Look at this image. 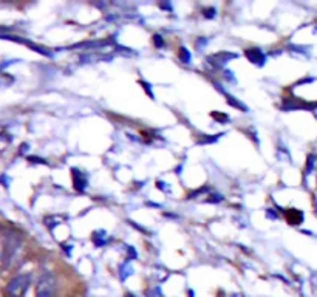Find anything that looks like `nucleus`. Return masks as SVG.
Segmentation results:
<instances>
[{
  "label": "nucleus",
  "instance_id": "obj_1",
  "mask_svg": "<svg viewBox=\"0 0 317 297\" xmlns=\"http://www.w3.org/2000/svg\"><path fill=\"white\" fill-rule=\"evenodd\" d=\"M56 278L51 274H45L41 277V280L36 288V297H55L56 294Z\"/></svg>",
  "mask_w": 317,
  "mask_h": 297
},
{
  "label": "nucleus",
  "instance_id": "obj_2",
  "mask_svg": "<svg viewBox=\"0 0 317 297\" xmlns=\"http://www.w3.org/2000/svg\"><path fill=\"white\" fill-rule=\"evenodd\" d=\"M27 283H28V278L27 277H22V275L21 277H16L14 280L10 282L8 288H7L8 295H11V297H21L24 294L25 288H27Z\"/></svg>",
  "mask_w": 317,
  "mask_h": 297
},
{
  "label": "nucleus",
  "instance_id": "obj_3",
  "mask_svg": "<svg viewBox=\"0 0 317 297\" xmlns=\"http://www.w3.org/2000/svg\"><path fill=\"white\" fill-rule=\"evenodd\" d=\"M286 218L291 225H300V223L303 221V212H300L298 209H288Z\"/></svg>",
  "mask_w": 317,
  "mask_h": 297
},
{
  "label": "nucleus",
  "instance_id": "obj_4",
  "mask_svg": "<svg viewBox=\"0 0 317 297\" xmlns=\"http://www.w3.org/2000/svg\"><path fill=\"white\" fill-rule=\"evenodd\" d=\"M244 53H246V56H248V59H249L252 64H258V61H260V64L263 62V56H261V53H260L258 50L251 48V50H246Z\"/></svg>",
  "mask_w": 317,
  "mask_h": 297
},
{
  "label": "nucleus",
  "instance_id": "obj_5",
  "mask_svg": "<svg viewBox=\"0 0 317 297\" xmlns=\"http://www.w3.org/2000/svg\"><path fill=\"white\" fill-rule=\"evenodd\" d=\"M72 174H73V178H75V186H76V189H78V191H81V189L84 188V186H85V181H82V180L79 178V175H81V174H79L76 169H75V171H72Z\"/></svg>",
  "mask_w": 317,
  "mask_h": 297
}]
</instances>
